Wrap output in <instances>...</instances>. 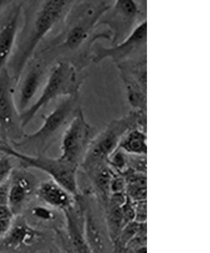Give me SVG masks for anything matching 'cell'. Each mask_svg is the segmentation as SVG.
<instances>
[{"label": "cell", "instance_id": "1", "mask_svg": "<svg viewBox=\"0 0 210 253\" xmlns=\"http://www.w3.org/2000/svg\"><path fill=\"white\" fill-rule=\"evenodd\" d=\"M111 3L104 0L74 1L70 9L60 45L73 55L71 62L80 71L92 62L93 47L98 40H111L107 29L97 32L99 19Z\"/></svg>", "mask_w": 210, "mask_h": 253}, {"label": "cell", "instance_id": "2", "mask_svg": "<svg viewBox=\"0 0 210 253\" xmlns=\"http://www.w3.org/2000/svg\"><path fill=\"white\" fill-rule=\"evenodd\" d=\"M147 114L132 110L125 116L112 120L105 129L97 133L83 158L80 168L82 171L90 170L106 164L110 156L118 148L119 142L126 132L133 128L146 132Z\"/></svg>", "mask_w": 210, "mask_h": 253}, {"label": "cell", "instance_id": "3", "mask_svg": "<svg viewBox=\"0 0 210 253\" xmlns=\"http://www.w3.org/2000/svg\"><path fill=\"white\" fill-rule=\"evenodd\" d=\"M68 60L58 62L51 70L38 98L20 115V126L26 127L40 110L58 98L79 94L87 74Z\"/></svg>", "mask_w": 210, "mask_h": 253}, {"label": "cell", "instance_id": "4", "mask_svg": "<svg viewBox=\"0 0 210 253\" xmlns=\"http://www.w3.org/2000/svg\"><path fill=\"white\" fill-rule=\"evenodd\" d=\"M74 2L62 0L40 2L28 42L14 63L13 75L11 76L14 85L19 82L25 67L40 42L53 29L59 20L65 16L67 17Z\"/></svg>", "mask_w": 210, "mask_h": 253}, {"label": "cell", "instance_id": "5", "mask_svg": "<svg viewBox=\"0 0 210 253\" xmlns=\"http://www.w3.org/2000/svg\"><path fill=\"white\" fill-rule=\"evenodd\" d=\"M80 95L63 98L62 101L48 115L39 129L25 134L21 139L12 141V148H30L37 150L35 155H45L52 141L68 124L81 107Z\"/></svg>", "mask_w": 210, "mask_h": 253}, {"label": "cell", "instance_id": "6", "mask_svg": "<svg viewBox=\"0 0 210 253\" xmlns=\"http://www.w3.org/2000/svg\"><path fill=\"white\" fill-rule=\"evenodd\" d=\"M147 18V2L117 0L99 19L97 28L106 26L111 34V46L121 43Z\"/></svg>", "mask_w": 210, "mask_h": 253}, {"label": "cell", "instance_id": "7", "mask_svg": "<svg viewBox=\"0 0 210 253\" xmlns=\"http://www.w3.org/2000/svg\"><path fill=\"white\" fill-rule=\"evenodd\" d=\"M6 155L17 159L24 169H33L50 176L51 180L64 187L72 195L80 193L78 185L79 167L60 157L52 158L45 155H30L19 152L12 146Z\"/></svg>", "mask_w": 210, "mask_h": 253}, {"label": "cell", "instance_id": "8", "mask_svg": "<svg viewBox=\"0 0 210 253\" xmlns=\"http://www.w3.org/2000/svg\"><path fill=\"white\" fill-rule=\"evenodd\" d=\"M76 197L82 205L85 237L92 253H113L105 210L98 199L88 191Z\"/></svg>", "mask_w": 210, "mask_h": 253}, {"label": "cell", "instance_id": "9", "mask_svg": "<svg viewBox=\"0 0 210 253\" xmlns=\"http://www.w3.org/2000/svg\"><path fill=\"white\" fill-rule=\"evenodd\" d=\"M116 65L125 85L128 102L133 110L146 114L147 53H142Z\"/></svg>", "mask_w": 210, "mask_h": 253}, {"label": "cell", "instance_id": "10", "mask_svg": "<svg viewBox=\"0 0 210 253\" xmlns=\"http://www.w3.org/2000/svg\"><path fill=\"white\" fill-rule=\"evenodd\" d=\"M96 134V128L88 123L80 108L63 131L60 157L80 167Z\"/></svg>", "mask_w": 210, "mask_h": 253}, {"label": "cell", "instance_id": "11", "mask_svg": "<svg viewBox=\"0 0 210 253\" xmlns=\"http://www.w3.org/2000/svg\"><path fill=\"white\" fill-rule=\"evenodd\" d=\"M144 53H147V21L140 24L120 44L106 47L96 42L92 50V62L98 64L109 58L117 65Z\"/></svg>", "mask_w": 210, "mask_h": 253}, {"label": "cell", "instance_id": "12", "mask_svg": "<svg viewBox=\"0 0 210 253\" xmlns=\"http://www.w3.org/2000/svg\"><path fill=\"white\" fill-rule=\"evenodd\" d=\"M43 239L44 234L33 227L22 214L15 216L10 229L0 239V253L26 252Z\"/></svg>", "mask_w": 210, "mask_h": 253}, {"label": "cell", "instance_id": "13", "mask_svg": "<svg viewBox=\"0 0 210 253\" xmlns=\"http://www.w3.org/2000/svg\"><path fill=\"white\" fill-rule=\"evenodd\" d=\"M37 179L27 169H14L10 178L8 207L15 216L21 215L22 211L36 193Z\"/></svg>", "mask_w": 210, "mask_h": 253}, {"label": "cell", "instance_id": "14", "mask_svg": "<svg viewBox=\"0 0 210 253\" xmlns=\"http://www.w3.org/2000/svg\"><path fill=\"white\" fill-rule=\"evenodd\" d=\"M14 86L12 76L4 69L0 74V128L5 135L15 129L20 123V113L13 98Z\"/></svg>", "mask_w": 210, "mask_h": 253}, {"label": "cell", "instance_id": "15", "mask_svg": "<svg viewBox=\"0 0 210 253\" xmlns=\"http://www.w3.org/2000/svg\"><path fill=\"white\" fill-rule=\"evenodd\" d=\"M35 196L44 204L62 213L73 207L76 197L53 180L40 182Z\"/></svg>", "mask_w": 210, "mask_h": 253}, {"label": "cell", "instance_id": "16", "mask_svg": "<svg viewBox=\"0 0 210 253\" xmlns=\"http://www.w3.org/2000/svg\"><path fill=\"white\" fill-rule=\"evenodd\" d=\"M21 12L22 4H20L0 30V74L6 69L15 46Z\"/></svg>", "mask_w": 210, "mask_h": 253}, {"label": "cell", "instance_id": "17", "mask_svg": "<svg viewBox=\"0 0 210 253\" xmlns=\"http://www.w3.org/2000/svg\"><path fill=\"white\" fill-rule=\"evenodd\" d=\"M43 72L39 68L29 71L20 87L17 107L20 115L30 107L41 83Z\"/></svg>", "mask_w": 210, "mask_h": 253}, {"label": "cell", "instance_id": "18", "mask_svg": "<svg viewBox=\"0 0 210 253\" xmlns=\"http://www.w3.org/2000/svg\"><path fill=\"white\" fill-rule=\"evenodd\" d=\"M117 149L128 154L147 155L146 132L139 128L129 130L119 142Z\"/></svg>", "mask_w": 210, "mask_h": 253}, {"label": "cell", "instance_id": "19", "mask_svg": "<svg viewBox=\"0 0 210 253\" xmlns=\"http://www.w3.org/2000/svg\"><path fill=\"white\" fill-rule=\"evenodd\" d=\"M142 224L133 221L126 225L122 229L118 236L112 242L113 253H123L128 244L139 233Z\"/></svg>", "mask_w": 210, "mask_h": 253}, {"label": "cell", "instance_id": "20", "mask_svg": "<svg viewBox=\"0 0 210 253\" xmlns=\"http://www.w3.org/2000/svg\"><path fill=\"white\" fill-rule=\"evenodd\" d=\"M55 210L45 205H36L32 208L29 214L35 220L40 222H52L56 218Z\"/></svg>", "mask_w": 210, "mask_h": 253}, {"label": "cell", "instance_id": "21", "mask_svg": "<svg viewBox=\"0 0 210 253\" xmlns=\"http://www.w3.org/2000/svg\"><path fill=\"white\" fill-rule=\"evenodd\" d=\"M107 164L114 172L123 174L128 170L126 153L117 149L108 159Z\"/></svg>", "mask_w": 210, "mask_h": 253}, {"label": "cell", "instance_id": "22", "mask_svg": "<svg viewBox=\"0 0 210 253\" xmlns=\"http://www.w3.org/2000/svg\"><path fill=\"white\" fill-rule=\"evenodd\" d=\"M127 162L129 170L135 172L146 174L147 173V159L146 155L128 154Z\"/></svg>", "mask_w": 210, "mask_h": 253}, {"label": "cell", "instance_id": "23", "mask_svg": "<svg viewBox=\"0 0 210 253\" xmlns=\"http://www.w3.org/2000/svg\"><path fill=\"white\" fill-rule=\"evenodd\" d=\"M11 158L6 154L0 157V185L7 181L15 169Z\"/></svg>", "mask_w": 210, "mask_h": 253}, {"label": "cell", "instance_id": "24", "mask_svg": "<svg viewBox=\"0 0 210 253\" xmlns=\"http://www.w3.org/2000/svg\"><path fill=\"white\" fill-rule=\"evenodd\" d=\"M126 188L125 178L121 174L114 172L110 182V194L125 193Z\"/></svg>", "mask_w": 210, "mask_h": 253}, {"label": "cell", "instance_id": "25", "mask_svg": "<svg viewBox=\"0 0 210 253\" xmlns=\"http://www.w3.org/2000/svg\"><path fill=\"white\" fill-rule=\"evenodd\" d=\"M135 221L139 223H146L147 219V202H134Z\"/></svg>", "mask_w": 210, "mask_h": 253}, {"label": "cell", "instance_id": "26", "mask_svg": "<svg viewBox=\"0 0 210 253\" xmlns=\"http://www.w3.org/2000/svg\"><path fill=\"white\" fill-rule=\"evenodd\" d=\"M122 213L126 224L135 221V207L134 202L126 196V200L122 206Z\"/></svg>", "mask_w": 210, "mask_h": 253}, {"label": "cell", "instance_id": "27", "mask_svg": "<svg viewBox=\"0 0 210 253\" xmlns=\"http://www.w3.org/2000/svg\"><path fill=\"white\" fill-rule=\"evenodd\" d=\"M9 191H10V178L0 185V206H8Z\"/></svg>", "mask_w": 210, "mask_h": 253}, {"label": "cell", "instance_id": "28", "mask_svg": "<svg viewBox=\"0 0 210 253\" xmlns=\"http://www.w3.org/2000/svg\"><path fill=\"white\" fill-rule=\"evenodd\" d=\"M14 218L8 206H0V220H13Z\"/></svg>", "mask_w": 210, "mask_h": 253}, {"label": "cell", "instance_id": "29", "mask_svg": "<svg viewBox=\"0 0 210 253\" xmlns=\"http://www.w3.org/2000/svg\"><path fill=\"white\" fill-rule=\"evenodd\" d=\"M10 147V144H0V153L6 154Z\"/></svg>", "mask_w": 210, "mask_h": 253}, {"label": "cell", "instance_id": "30", "mask_svg": "<svg viewBox=\"0 0 210 253\" xmlns=\"http://www.w3.org/2000/svg\"><path fill=\"white\" fill-rule=\"evenodd\" d=\"M12 1H1L0 0V10L6 7L9 4L12 3Z\"/></svg>", "mask_w": 210, "mask_h": 253}, {"label": "cell", "instance_id": "31", "mask_svg": "<svg viewBox=\"0 0 210 253\" xmlns=\"http://www.w3.org/2000/svg\"><path fill=\"white\" fill-rule=\"evenodd\" d=\"M0 144H6V142L0 139Z\"/></svg>", "mask_w": 210, "mask_h": 253}]
</instances>
